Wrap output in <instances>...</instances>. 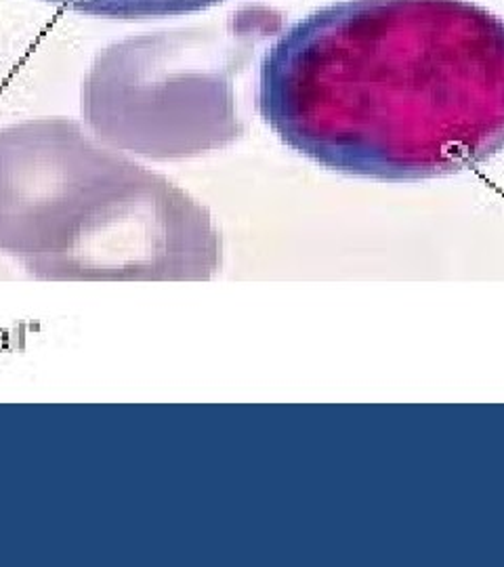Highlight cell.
I'll list each match as a JSON object with an SVG mask.
<instances>
[{
	"instance_id": "1",
	"label": "cell",
	"mask_w": 504,
	"mask_h": 567,
	"mask_svg": "<svg viewBox=\"0 0 504 567\" xmlns=\"http://www.w3.org/2000/svg\"><path fill=\"white\" fill-rule=\"evenodd\" d=\"M263 121L323 168L456 175L504 152V20L469 0H343L290 25L259 76Z\"/></svg>"
},
{
	"instance_id": "2",
	"label": "cell",
	"mask_w": 504,
	"mask_h": 567,
	"mask_svg": "<svg viewBox=\"0 0 504 567\" xmlns=\"http://www.w3.org/2000/svg\"><path fill=\"white\" fill-rule=\"evenodd\" d=\"M280 20L240 11L223 25L131 37L107 47L82 84V116L100 142L152 161L222 150L244 133L234 79Z\"/></svg>"
},
{
	"instance_id": "3",
	"label": "cell",
	"mask_w": 504,
	"mask_h": 567,
	"mask_svg": "<svg viewBox=\"0 0 504 567\" xmlns=\"http://www.w3.org/2000/svg\"><path fill=\"white\" fill-rule=\"evenodd\" d=\"M219 267L222 236L208 210L128 163L28 271L47 282H204Z\"/></svg>"
},
{
	"instance_id": "4",
	"label": "cell",
	"mask_w": 504,
	"mask_h": 567,
	"mask_svg": "<svg viewBox=\"0 0 504 567\" xmlns=\"http://www.w3.org/2000/svg\"><path fill=\"white\" fill-rule=\"evenodd\" d=\"M126 163L65 118L0 128V252L25 269L37 264Z\"/></svg>"
},
{
	"instance_id": "5",
	"label": "cell",
	"mask_w": 504,
	"mask_h": 567,
	"mask_svg": "<svg viewBox=\"0 0 504 567\" xmlns=\"http://www.w3.org/2000/svg\"><path fill=\"white\" fill-rule=\"evenodd\" d=\"M63 11L103 20H161L208 11L225 0H44Z\"/></svg>"
}]
</instances>
